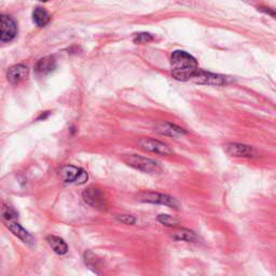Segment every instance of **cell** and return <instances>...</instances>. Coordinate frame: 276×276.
I'll list each match as a JSON object with an SVG mask.
<instances>
[{
  "mask_svg": "<svg viewBox=\"0 0 276 276\" xmlns=\"http://www.w3.org/2000/svg\"><path fill=\"white\" fill-rule=\"evenodd\" d=\"M171 64L172 75L178 81L191 80L198 69L197 62L194 57L181 50L173 52Z\"/></svg>",
  "mask_w": 276,
  "mask_h": 276,
  "instance_id": "obj_1",
  "label": "cell"
},
{
  "mask_svg": "<svg viewBox=\"0 0 276 276\" xmlns=\"http://www.w3.org/2000/svg\"><path fill=\"white\" fill-rule=\"evenodd\" d=\"M122 160L131 168L147 173V174H158V173L161 172V166L158 162L142 156L128 155L124 156Z\"/></svg>",
  "mask_w": 276,
  "mask_h": 276,
  "instance_id": "obj_2",
  "label": "cell"
},
{
  "mask_svg": "<svg viewBox=\"0 0 276 276\" xmlns=\"http://www.w3.org/2000/svg\"><path fill=\"white\" fill-rule=\"evenodd\" d=\"M137 200L139 202H144V203L161 204V205H165V206L176 208V209L181 206L176 198L166 194L158 193V192H142V193L138 194Z\"/></svg>",
  "mask_w": 276,
  "mask_h": 276,
  "instance_id": "obj_3",
  "label": "cell"
},
{
  "mask_svg": "<svg viewBox=\"0 0 276 276\" xmlns=\"http://www.w3.org/2000/svg\"><path fill=\"white\" fill-rule=\"evenodd\" d=\"M198 85H207V86H226L231 82V79L227 76L207 73L205 70L198 68L193 78L191 79Z\"/></svg>",
  "mask_w": 276,
  "mask_h": 276,
  "instance_id": "obj_4",
  "label": "cell"
},
{
  "mask_svg": "<svg viewBox=\"0 0 276 276\" xmlns=\"http://www.w3.org/2000/svg\"><path fill=\"white\" fill-rule=\"evenodd\" d=\"M60 178L64 183H74L82 184L88 181V173L74 165H65L59 172Z\"/></svg>",
  "mask_w": 276,
  "mask_h": 276,
  "instance_id": "obj_5",
  "label": "cell"
},
{
  "mask_svg": "<svg viewBox=\"0 0 276 276\" xmlns=\"http://www.w3.org/2000/svg\"><path fill=\"white\" fill-rule=\"evenodd\" d=\"M138 145L140 148L147 152L156 153L160 156H172L174 151L171 149L169 145H166L160 140L152 139V138H140L138 140Z\"/></svg>",
  "mask_w": 276,
  "mask_h": 276,
  "instance_id": "obj_6",
  "label": "cell"
},
{
  "mask_svg": "<svg viewBox=\"0 0 276 276\" xmlns=\"http://www.w3.org/2000/svg\"><path fill=\"white\" fill-rule=\"evenodd\" d=\"M83 198L86 203L91 205L92 207L104 210L107 207V201L104 192L96 187H89L83 191Z\"/></svg>",
  "mask_w": 276,
  "mask_h": 276,
  "instance_id": "obj_7",
  "label": "cell"
},
{
  "mask_svg": "<svg viewBox=\"0 0 276 276\" xmlns=\"http://www.w3.org/2000/svg\"><path fill=\"white\" fill-rule=\"evenodd\" d=\"M224 151H226L229 156L234 158L252 159L258 156V151H257L254 147L236 143H230L224 145Z\"/></svg>",
  "mask_w": 276,
  "mask_h": 276,
  "instance_id": "obj_8",
  "label": "cell"
},
{
  "mask_svg": "<svg viewBox=\"0 0 276 276\" xmlns=\"http://www.w3.org/2000/svg\"><path fill=\"white\" fill-rule=\"evenodd\" d=\"M17 35L15 21L9 15H0V40L8 42L13 40Z\"/></svg>",
  "mask_w": 276,
  "mask_h": 276,
  "instance_id": "obj_9",
  "label": "cell"
},
{
  "mask_svg": "<svg viewBox=\"0 0 276 276\" xmlns=\"http://www.w3.org/2000/svg\"><path fill=\"white\" fill-rule=\"evenodd\" d=\"M29 75V69L27 66L18 64V65H14L8 69L7 72V79L12 85H17L24 80L27 79Z\"/></svg>",
  "mask_w": 276,
  "mask_h": 276,
  "instance_id": "obj_10",
  "label": "cell"
},
{
  "mask_svg": "<svg viewBox=\"0 0 276 276\" xmlns=\"http://www.w3.org/2000/svg\"><path fill=\"white\" fill-rule=\"evenodd\" d=\"M7 226L11 232L16 237H18L22 242L27 244V245H34L35 243L34 236L31 235L28 231L25 230L20 223L16 222L15 220H10V221H7Z\"/></svg>",
  "mask_w": 276,
  "mask_h": 276,
  "instance_id": "obj_11",
  "label": "cell"
},
{
  "mask_svg": "<svg viewBox=\"0 0 276 276\" xmlns=\"http://www.w3.org/2000/svg\"><path fill=\"white\" fill-rule=\"evenodd\" d=\"M56 68V60L54 56H46L37 62L35 70L39 75H48Z\"/></svg>",
  "mask_w": 276,
  "mask_h": 276,
  "instance_id": "obj_12",
  "label": "cell"
},
{
  "mask_svg": "<svg viewBox=\"0 0 276 276\" xmlns=\"http://www.w3.org/2000/svg\"><path fill=\"white\" fill-rule=\"evenodd\" d=\"M157 131L160 134L166 135V136H171V137H177V136H181V135L187 134V132H185L184 128L171 123H163L161 125H159Z\"/></svg>",
  "mask_w": 276,
  "mask_h": 276,
  "instance_id": "obj_13",
  "label": "cell"
},
{
  "mask_svg": "<svg viewBox=\"0 0 276 276\" xmlns=\"http://www.w3.org/2000/svg\"><path fill=\"white\" fill-rule=\"evenodd\" d=\"M47 241L49 245L54 250V253L57 255H65L68 250L67 244L62 240L61 237L55 235H49L47 236Z\"/></svg>",
  "mask_w": 276,
  "mask_h": 276,
  "instance_id": "obj_14",
  "label": "cell"
},
{
  "mask_svg": "<svg viewBox=\"0 0 276 276\" xmlns=\"http://www.w3.org/2000/svg\"><path fill=\"white\" fill-rule=\"evenodd\" d=\"M50 14L43 8L38 7L33 12V20L37 26L43 27L50 22Z\"/></svg>",
  "mask_w": 276,
  "mask_h": 276,
  "instance_id": "obj_15",
  "label": "cell"
},
{
  "mask_svg": "<svg viewBox=\"0 0 276 276\" xmlns=\"http://www.w3.org/2000/svg\"><path fill=\"white\" fill-rule=\"evenodd\" d=\"M172 237L175 241L193 242L196 240V234L193 232V231L188 229H178L172 233Z\"/></svg>",
  "mask_w": 276,
  "mask_h": 276,
  "instance_id": "obj_16",
  "label": "cell"
},
{
  "mask_svg": "<svg viewBox=\"0 0 276 276\" xmlns=\"http://www.w3.org/2000/svg\"><path fill=\"white\" fill-rule=\"evenodd\" d=\"M0 210H1V217L5 220V222L16 219V217H17L16 210L12 206H10L9 204L2 203L1 205H0Z\"/></svg>",
  "mask_w": 276,
  "mask_h": 276,
  "instance_id": "obj_17",
  "label": "cell"
},
{
  "mask_svg": "<svg viewBox=\"0 0 276 276\" xmlns=\"http://www.w3.org/2000/svg\"><path fill=\"white\" fill-rule=\"evenodd\" d=\"M159 222H161L163 226L165 227H170V228H175L179 224V220L176 219V218L169 216V215H160L158 217Z\"/></svg>",
  "mask_w": 276,
  "mask_h": 276,
  "instance_id": "obj_18",
  "label": "cell"
},
{
  "mask_svg": "<svg viewBox=\"0 0 276 276\" xmlns=\"http://www.w3.org/2000/svg\"><path fill=\"white\" fill-rule=\"evenodd\" d=\"M153 40V37L151 34L148 33H139L134 36V42L138 43H148Z\"/></svg>",
  "mask_w": 276,
  "mask_h": 276,
  "instance_id": "obj_19",
  "label": "cell"
},
{
  "mask_svg": "<svg viewBox=\"0 0 276 276\" xmlns=\"http://www.w3.org/2000/svg\"><path fill=\"white\" fill-rule=\"evenodd\" d=\"M117 219L124 224H134L136 222V218L131 215H119L117 216Z\"/></svg>",
  "mask_w": 276,
  "mask_h": 276,
  "instance_id": "obj_20",
  "label": "cell"
},
{
  "mask_svg": "<svg viewBox=\"0 0 276 276\" xmlns=\"http://www.w3.org/2000/svg\"><path fill=\"white\" fill-rule=\"evenodd\" d=\"M40 1H43V2H47V1H49V0H40Z\"/></svg>",
  "mask_w": 276,
  "mask_h": 276,
  "instance_id": "obj_21",
  "label": "cell"
}]
</instances>
